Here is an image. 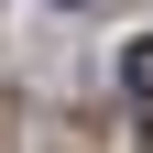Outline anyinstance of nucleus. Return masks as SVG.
Masks as SVG:
<instances>
[{"mask_svg": "<svg viewBox=\"0 0 153 153\" xmlns=\"http://www.w3.org/2000/svg\"><path fill=\"white\" fill-rule=\"evenodd\" d=\"M131 88H142V99H153V33H142V44H131Z\"/></svg>", "mask_w": 153, "mask_h": 153, "instance_id": "nucleus-1", "label": "nucleus"}]
</instances>
